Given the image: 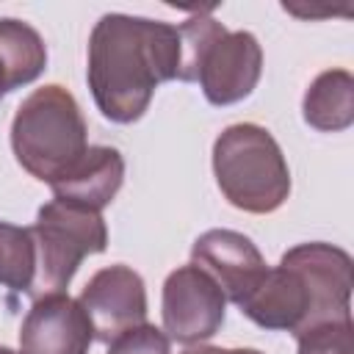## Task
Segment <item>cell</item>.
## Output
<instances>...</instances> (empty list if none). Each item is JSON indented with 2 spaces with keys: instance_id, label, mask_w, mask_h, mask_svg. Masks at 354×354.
<instances>
[{
  "instance_id": "9c48e42d",
  "label": "cell",
  "mask_w": 354,
  "mask_h": 354,
  "mask_svg": "<svg viewBox=\"0 0 354 354\" xmlns=\"http://www.w3.org/2000/svg\"><path fill=\"white\" fill-rule=\"evenodd\" d=\"M194 266L202 268L230 299L232 304H243L266 277V260L260 249L235 230H207L194 241L191 249Z\"/></svg>"
},
{
  "instance_id": "4fadbf2b",
  "label": "cell",
  "mask_w": 354,
  "mask_h": 354,
  "mask_svg": "<svg viewBox=\"0 0 354 354\" xmlns=\"http://www.w3.org/2000/svg\"><path fill=\"white\" fill-rule=\"evenodd\" d=\"M304 122L324 133L346 130L354 122V77L346 69L321 72L301 102Z\"/></svg>"
},
{
  "instance_id": "52a82bcc",
  "label": "cell",
  "mask_w": 354,
  "mask_h": 354,
  "mask_svg": "<svg viewBox=\"0 0 354 354\" xmlns=\"http://www.w3.org/2000/svg\"><path fill=\"white\" fill-rule=\"evenodd\" d=\"M310 296V326L351 318V257L332 243H299L282 254ZM307 326V329H310Z\"/></svg>"
},
{
  "instance_id": "8992f818",
  "label": "cell",
  "mask_w": 354,
  "mask_h": 354,
  "mask_svg": "<svg viewBox=\"0 0 354 354\" xmlns=\"http://www.w3.org/2000/svg\"><path fill=\"white\" fill-rule=\"evenodd\" d=\"M227 299L221 288L194 263L180 266L163 282V332L177 343H202L224 324Z\"/></svg>"
},
{
  "instance_id": "7c38bea8",
  "label": "cell",
  "mask_w": 354,
  "mask_h": 354,
  "mask_svg": "<svg viewBox=\"0 0 354 354\" xmlns=\"http://www.w3.org/2000/svg\"><path fill=\"white\" fill-rule=\"evenodd\" d=\"M124 180V160L113 147H88L77 166L53 183V194L61 202H72L88 210H102L119 194Z\"/></svg>"
},
{
  "instance_id": "2e32d148",
  "label": "cell",
  "mask_w": 354,
  "mask_h": 354,
  "mask_svg": "<svg viewBox=\"0 0 354 354\" xmlns=\"http://www.w3.org/2000/svg\"><path fill=\"white\" fill-rule=\"evenodd\" d=\"M351 318L310 326L296 335L299 354H351Z\"/></svg>"
},
{
  "instance_id": "6da1fadb",
  "label": "cell",
  "mask_w": 354,
  "mask_h": 354,
  "mask_svg": "<svg viewBox=\"0 0 354 354\" xmlns=\"http://www.w3.org/2000/svg\"><path fill=\"white\" fill-rule=\"evenodd\" d=\"M177 25L105 14L88 39V88L105 119L130 124L144 116L163 80H180Z\"/></svg>"
},
{
  "instance_id": "d6986e66",
  "label": "cell",
  "mask_w": 354,
  "mask_h": 354,
  "mask_svg": "<svg viewBox=\"0 0 354 354\" xmlns=\"http://www.w3.org/2000/svg\"><path fill=\"white\" fill-rule=\"evenodd\" d=\"M8 91H11V86H8V75H6V69H3V61H0V100H3Z\"/></svg>"
},
{
  "instance_id": "ba28073f",
  "label": "cell",
  "mask_w": 354,
  "mask_h": 354,
  "mask_svg": "<svg viewBox=\"0 0 354 354\" xmlns=\"http://www.w3.org/2000/svg\"><path fill=\"white\" fill-rule=\"evenodd\" d=\"M77 301L91 321L94 340L102 343H111L122 332L147 324L144 279L127 266H108L97 271L86 282Z\"/></svg>"
},
{
  "instance_id": "ffe728a7",
  "label": "cell",
  "mask_w": 354,
  "mask_h": 354,
  "mask_svg": "<svg viewBox=\"0 0 354 354\" xmlns=\"http://www.w3.org/2000/svg\"><path fill=\"white\" fill-rule=\"evenodd\" d=\"M0 354H17V351H11V348H6V346H0Z\"/></svg>"
},
{
  "instance_id": "30bf717a",
  "label": "cell",
  "mask_w": 354,
  "mask_h": 354,
  "mask_svg": "<svg viewBox=\"0 0 354 354\" xmlns=\"http://www.w3.org/2000/svg\"><path fill=\"white\" fill-rule=\"evenodd\" d=\"M91 343V321L66 293L36 299L19 329V354H88Z\"/></svg>"
},
{
  "instance_id": "8fae6325",
  "label": "cell",
  "mask_w": 354,
  "mask_h": 354,
  "mask_svg": "<svg viewBox=\"0 0 354 354\" xmlns=\"http://www.w3.org/2000/svg\"><path fill=\"white\" fill-rule=\"evenodd\" d=\"M241 313L263 329L299 335L310 326V296L301 277L279 260V266L268 268L257 290L241 304Z\"/></svg>"
},
{
  "instance_id": "3957f363",
  "label": "cell",
  "mask_w": 354,
  "mask_h": 354,
  "mask_svg": "<svg viewBox=\"0 0 354 354\" xmlns=\"http://www.w3.org/2000/svg\"><path fill=\"white\" fill-rule=\"evenodd\" d=\"M180 80H199L213 105H232L249 97L263 72V50L249 30H227L218 19L196 14L180 28Z\"/></svg>"
},
{
  "instance_id": "7a4b0ae2",
  "label": "cell",
  "mask_w": 354,
  "mask_h": 354,
  "mask_svg": "<svg viewBox=\"0 0 354 354\" xmlns=\"http://www.w3.org/2000/svg\"><path fill=\"white\" fill-rule=\"evenodd\" d=\"M17 163L36 180L53 185L86 155V119L77 100L58 83L28 94L11 122Z\"/></svg>"
},
{
  "instance_id": "277c9868",
  "label": "cell",
  "mask_w": 354,
  "mask_h": 354,
  "mask_svg": "<svg viewBox=\"0 0 354 354\" xmlns=\"http://www.w3.org/2000/svg\"><path fill=\"white\" fill-rule=\"evenodd\" d=\"M213 171L230 205L274 213L290 194V169L274 136L252 122L230 124L213 144Z\"/></svg>"
},
{
  "instance_id": "5bb4252c",
  "label": "cell",
  "mask_w": 354,
  "mask_h": 354,
  "mask_svg": "<svg viewBox=\"0 0 354 354\" xmlns=\"http://www.w3.org/2000/svg\"><path fill=\"white\" fill-rule=\"evenodd\" d=\"M0 61L11 91L36 80L47 64V47L39 30L19 19H0Z\"/></svg>"
},
{
  "instance_id": "ac0fdd59",
  "label": "cell",
  "mask_w": 354,
  "mask_h": 354,
  "mask_svg": "<svg viewBox=\"0 0 354 354\" xmlns=\"http://www.w3.org/2000/svg\"><path fill=\"white\" fill-rule=\"evenodd\" d=\"M183 354H263L257 348H216V346H199V348H188Z\"/></svg>"
},
{
  "instance_id": "e0dca14e",
  "label": "cell",
  "mask_w": 354,
  "mask_h": 354,
  "mask_svg": "<svg viewBox=\"0 0 354 354\" xmlns=\"http://www.w3.org/2000/svg\"><path fill=\"white\" fill-rule=\"evenodd\" d=\"M108 354H169V337L152 324L133 326L108 343Z\"/></svg>"
},
{
  "instance_id": "9a60e30c",
  "label": "cell",
  "mask_w": 354,
  "mask_h": 354,
  "mask_svg": "<svg viewBox=\"0 0 354 354\" xmlns=\"http://www.w3.org/2000/svg\"><path fill=\"white\" fill-rule=\"evenodd\" d=\"M36 274V246L30 227L0 221V285L28 293Z\"/></svg>"
},
{
  "instance_id": "5b68a950",
  "label": "cell",
  "mask_w": 354,
  "mask_h": 354,
  "mask_svg": "<svg viewBox=\"0 0 354 354\" xmlns=\"http://www.w3.org/2000/svg\"><path fill=\"white\" fill-rule=\"evenodd\" d=\"M30 235L36 246V274L28 293L33 299L64 293L83 257L105 252L108 246V230L102 216L97 210L61 199L39 207Z\"/></svg>"
}]
</instances>
